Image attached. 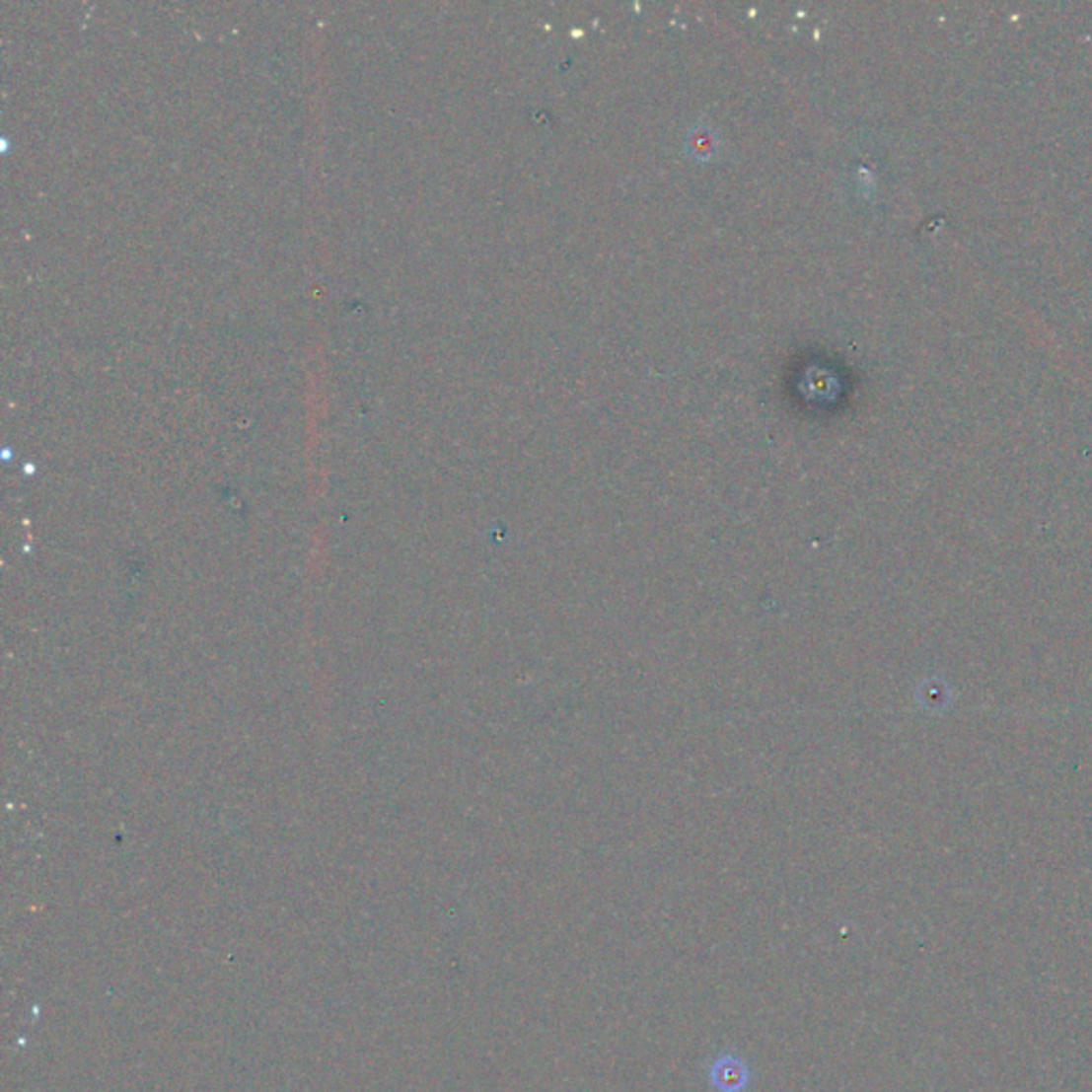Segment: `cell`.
Masks as SVG:
<instances>
[{"mask_svg":"<svg viewBox=\"0 0 1092 1092\" xmlns=\"http://www.w3.org/2000/svg\"><path fill=\"white\" fill-rule=\"evenodd\" d=\"M749 1082L747 1064L736 1056H721L710 1067V1084L719 1092H743Z\"/></svg>","mask_w":1092,"mask_h":1092,"instance_id":"6da1fadb","label":"cell"}]
</instances>
